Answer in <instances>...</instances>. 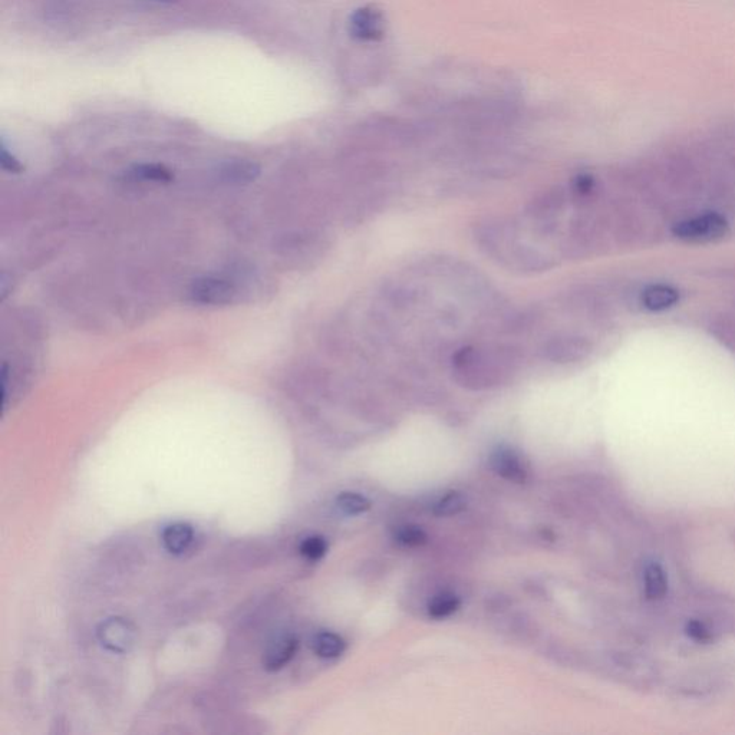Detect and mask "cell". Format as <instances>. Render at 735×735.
I'll use <instances>...</instances> for the list:
<instances>
[{"label": "cell", "instance_id": "277c9868", "mask_svg": "<svg viewBox=\"0 0 735 735\" xmlns=\"http://www.w3.org/2000/svg\"><path fill=\"white\" fill-rule=\"evenodd\" d=\"M542 355L546 361L557 365L578 364L591 357L592 342L585 336L576 334H557L542 345Z\"/></svg>", "mask_w": 735, "mask_h": 735}, {"label": "cell", "instance_id": "d6986e66", "mask_svg": "<svg viewBox=\"0 0 735 735\" xmlns=\"http://www.w3.org/2000/svg\"><path fill=\"white\" fill-rule=\"evenodd\" d=\"M711 334L727 348L735 351V319L720 316L711 323Z\"/></svg>", "mask_w": 735, "mask_h": 735}, {"label": "cell", "instance_id": "7c38bea8", "mask_svg": "<svg viewBox=\"0 0 735 735\" xmlns=\"http://www.w3.org/2000/svg\"><path fill=\"white\" fill-rule=\"evenodd\" d=\"M163 545L171 555H181L189 549L194 539V530L190 524L174 523L164 529Z\"/></svg>", "mask_w": 735, "mask_h": 735}, {"label": "cell", "instance_id": "8992f818", "mask_svg": "<svg viewBox=\"0 0 735 735\" xmlns=\"http://www.w3.org/2000/svg\"><path fill=\"white\" fill-rule=\"evenodd\" d=\"M349 32L364 42L381 41L385 36V16L375 6H364L352 13Z\"/></svg>", "mask_w": 735, "mask_h": 735}, {"label": "cell", "instance_id": "8fae6325", "mask_svg": "<svg viewBox=\"0 0 735 735\" xmlns=\"http://www.w3.org/2000/svg\"><path fill=\"white\" fill-rule=\"evenodd\" d=\"M260 176V167L252 161L232 160L219 167V179L232 186H246Z\"/></svg>", "mask_w": 735, "mask_h": 735}, {"label": "cell", "instance_id": "7402d4cb", "mask_svg": "<svg viewBox=\"0 0 735 735\" xmlns=\"http://www.w3.org/2000/svg\"><path fill=\"white\" fill-rule=\"evenodd\" d=\"M299 550H301L303 557L316 562V560H321L328 552V543L321 536L306 537Z\"/></svg>", "mask_w": 735, "mask_h": 735}, {"label": "cell", "instance_id": "2e32d148", "mask_svg": "<svg viewBox=\"0 0 735 735\" xmlns=\"http://www.w3.org/2000/svg\"><path fill=\"white\" fill-rule=\"evenodd\" d=\"M128 177L133 180L153 181V183H170L173 173L161 164H140L128 171Z\"/></svg>", "mask_w": 735, "mask_h": 735}, {"label": "cell", "instance_id": "ffe728a7", "mask_svg": "<svg viewBox=\"0 0 735 735\" xmlns=\"http://www.w3.org/2000/svg\"><path fill=\"white\" fill-rule=\"evenodd\" d=\"M395 540L402 546L417 547L425 545L428 536L421 527L408 524V526L398 527L395 532Z\"/></svg>", "mask_w": 735, "mask_h": 735}, {"label": "cell", "instance_id": "52a82bcc", "mask_svg": "<svg viewBox=\"0 0 735 735\" xmlns=\"http://www.w3.org/2000/svg\"><path fill=\"white\" fill-rule=\"evenodd\" d=\"M236 296L233 283L217 278H201L191 285V301L200 305H227Z\"/></svg>", "mask_w": 735, "mask_h": 735}, {"label": "cell", "instance_id": "5b68a950", "mask_svg": "<svg viewBox=\"0 0 735 735\" xmlns=\"http://www.w3.org/2000/svg\"><path fill=\"white\" fill-rule=\"evenodd\" d=\"M98 641L111 652L124 654L134 646L137 631L130 621L123 618H110L97 629Z\"/></svg>", "mask_w": 735, "mask_h": 735}, {"label": "cell", "instance_id": "e0dca14e", "mask_svg": "<svg viewBox=\"0 0 735 735\" xmlns=\"http://www.w3.org/2000/svg\"><path fill=\"white\" fill-rule=\"evenodd\" d=\"M467 500L463 493L448 491L434 503L433 513L435 516L450 517L463 512L466 509Z\"/></svg>", "mask_w": 735, "mask_h": 735}, {"label": "cell", "instance_id": "5bb4252c", "mask_svg": "<svg viewBox=\"0 0 735 735\" xmlns=\"http://www.w3.org/2000/svg\"><path fill=\"white\" fill-rule=\"evenodd\" d=\"M645 595L649 599H661L667 593L668 579L658 563H649L644 572Z\"/></svg>", "mask_w": 735, "mask_h": 735}, {"label": "cell", "instance_id": "603a6c76", "mask_svg": "<svg viewBox=\"0 0 735 735\" xmlns=\"http://www.w3.org/2000/svg\"><path fill=\"white\" fill-rule=\"evenodd\" d=\"M0 164H2L3 170L9 171V173L18 174L23 170L21 161L13 156L3 141L0 145Z\"/></svg>", "mask_w": 735, "mask_h": 735}, {"label": "cell", "instance_id": "9c48e42d", "mask_svg": "<svg viewBox=\"0 0 735 735\" xmlns=\"http://www.w3.org/2000/svg\"><path fill=\"white\" fill-rule=\"evenodd\" d=\"M680 290L665 283L646 286L641 292V305L649 312H664L680 302Z\"/></svg>", "mask_w": 735, "mask_h": 735}, {"label": "cell", "instance_id": "44dd1931", "mask_svg": "<svg viewBox=\"0 0 735 735\" xmlns=\"http://www.w3.org/2000/svg\"><path fill=\"white\" fill-rule=\"evenodd\" d=\"M598 191V183L591 174H579L572 184L573 197L578 200L588 201Z\"/></svg>", "mask_w": 735, "mask_h": 735}, {"label": "cell", "instance_id": "ba28073f", "mask_svg": "<svg viewBox=\"0 0 735 735\" xmlns=\"http://www.w3.org/2000/svg\"><path fill=\"white\" fill-rule=\"evenodd\" d=\"M490 464L491 468L504 480L523 484L529 479V468L513 448L499 447L494 450L490 457Z\"/></svg>", "mask_w": 735, "mask_h": 735}, {"label": "cell", "instance_id": "d4e9b609", "mask_svg": "<svg viewBox=\"0 0 735 735\" xmlns=\"http://www.w3.org/2000/svg\"><path fill=\"white\" fill-rule=\"evenodd\" d=\"M145 2L156 3V5L170 6L176 5V3H179L180 0H145Z\"/></svg>", "mask_w": 735, "mask_h": 735}, {"label": "cell", "instance_id": "cb8c5ba5", "mask_svg": "<svg viewBox=\"0 0 735 735\" xmlns=\"http://www.w3.org/2000/svg\"><path fill=\"white\" fill-rule=\"evenodd\" d=\"M688 635H690L692 639H695V641L701 642H705L710 638V634H708L707 629L704 628V625L698 624V622H691V624L688 625Z\"/></svg>", "mask_w": 735, "mask_h": 735}, {"label": "cell", "instance_id": "9a60e30c", "mask_svg": "<svg viewBox=\"0 0 735 735\" xmlns=\"http://www.w3.org/2000/svg\"><path fill=\"white\" fill-rule=\"evenodd\" d=\"M461 601L457 595L451 592H443L435 595L428 603V615L434 619H444L456 613L460 609Z\"/></svg>", "mask_w": 735, "mask_h": 735}, {"label": "cell", "instance_id": "7a4b0ae2", "mask_svg": "<svg viewBox=\"0 0 735 735\" xmlns=\"http://www.w3.org/2000/svg\"><path fill=\"white\" fill-rule=\"evenodd\" d=\"M519 369V355L512 346L471 344L451 355L450 371L454 381L471 391H486L512 379Z\"/></svg>", "mask_w": 735, "mask_h": 735}, {"label": "cell", "instance_id": "4fadbf2b", "mask_svg": "<svg viewBox=\"0 0 735 735\" xmlns=\"http://www.w3.org/2000/svg\"><path fill=\"white\" fill-rule=\"evenodd\" d=\"M313 651L318 657L335 659L341 657L346 649V642L342 636L334 632L323 631L313 638Z\"/></svg>", "mask_w": 735, "mask_h": 735}, {"label": "cell", "instance_id": "30bf717a", "mask_svg": "<svg viewBox=\"0 0 735 735\" xmlns=\"http://www.w3.org/2000/svg\"><path fill=\"white\" fill-rule=\"evenodd\" d=\"M299 641L296 636L283 635L276 638L266 649L263 665L268 671H279L295 658Z\"/></svg>", "mask_w": 735, "mask_h": 735}, {"label": "cell", "instance_id": "6da1fadb", "mask_svg": "<svg viewBox=\"0 0 735 735\" xmlns=\"http://www.w3.org/2000/svg\"><path fill=\"white\" fill-rule=\"evenodd\" d=\"M530 234L522 223L496 217L480 223L474 237L484 255L513 272L533 275L552 269L556 265L552 252L535 245Z\"/></svg>", "mask_w": 735, "mask_h": 735}, {"label": "cell", "instance_id": "3957f363", "mask_svg": "<svg viewBox=\"0 0 735 735\" xmlns=\"http://www.w3.org/2000/svg\"><path fill=\"white\" fill-rule=\"evenodd\" d=\"M730 233V224L723 214L708 212L687 217L672 226V234L687 243H708L724 239Z\"/></svg>", "mask_w": 735, "mask_h": 735}, {"label": "cell", "instance_id": "ac0fdd59", "mask_svg": "<svg viewBox=\"0 0 735 735\" xmlns=\"http://www.w3.org/2000/svg\"><path fill=\"white\" fill-rule=\"evenodd\" d=\"M336 507L345 516H358L371 509V502L359 493H342L336 499Z\"/></svg>", "mask_w": 735, "mask_h": 735}]
</instances>
